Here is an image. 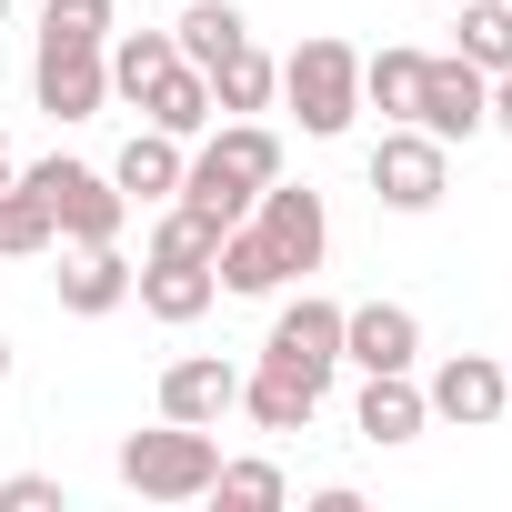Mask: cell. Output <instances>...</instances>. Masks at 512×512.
Listing matches in <instances>:
<instances>
[{
  "label": "cell",
  "mask_w": 512,
  "mask_h": 512,
  "mask_svg": "<svg viewBox=\"0 0 512 512\" xmlns=\"http://www.w3.org/2000/svg\"><path fill=\"white\" fill-rule=\"evenodd\" d=\"M61 231H51V211H41V191L31 181H0V251L11 262H31V251H51Z\"/></svg>",
  "instance_id": "24"
},
{
  "label": "cell",
  "mask_w": 512,
  "mask_h": 512,
  "mask_svg": "<svg viewBox=\"0 0 512 512\" xmlns=\"http://www.w3.org/2000/svg\"><path fill=\"white\" fill-rule=\"evenodd\" d=\"M322 251H332V211H322V191H312V181H302V191H292V181H262V201L221 231L211 272H221V292H282V282L322 272Z\"/></svg>",
  "instance_id": "1"
},
{
  "label": "cell",
  "mask_w": 512,
  "mask_h": 512,
  "mask_svg": "<svg viewBox=\"0 0 512 512\" xmlns=\"http://www.w3.org/2000/svg\"><path fill=\"white\" fill-rule=\"evenodd\" d=\"M0 382H11V342H0Z\"/></svg>",
  "instance_id": "30"
},
{
  "label": "cell",
  "mask_w": 512,
  "mask_h": 512,
  "mask_svg": "<svg viewBox=\"0 0 512 512\" xmlns=\"http://www.w3.org/2000/svg\"><path fill=\"white\" fill-rule=\"evenodd\" d=\"M422 402H432V422H462V432H492L502 412H512V382H502V362L492 352H452L432 382H422Z\"/></svg>",
  "instance_id": "8"
},
{
  "label": "cell",
  "mask_w": 512,
  "mask_h": 512,
  "mask_svg": "<svg viewBox=\"0 0 512 512\" xmlns=\"http://www.w3.org/2000/svg\"><path fill=\"white\" fill-rule=\"evenodd\" d=\"M141 111H151V131H171V141H201V131H211V81H201L191 61H171V71H161V91H151Z\"/></svg>",
  "instance_id": "19"
},
{
  "label": "cell",
  "mask_w": 512,
  "mask_h": 512,
  "mask_svg": "<svg viewBox=\"0 0 512 512\" xmlns=\"http://www.w3.org/2000/svg\"><path fill=\"white\" fill-rule=\"evenodd\" d=\"M171 61H181L171 31H121V41H111V91H121V101H151Z\"/></svg>",
  "instance_id": "21"
},
{
  "label": "cell",
  "mask_w": 512,
  "mask_h": 512,
  "mask_svg": "<svg viewBox=\"0 0 512 512\" xmlns=\"http://www.w3.org/2000/svg\"><path fill=\"white\" fill-rule=\"evenodd\" d=\"M31 191H41V211H51V231L81 251V241H121V221H131V201H121V181L111 171H91V161H41V171H21Z\"/></svg>",
  "instance_id": "4"
},
{
  "label": "cell",
  "mask_w": 512,
  "mask_h": 512,
  "mask_svg": "<svg viewBox=\"0 0 512 512\" xmlns=\"http://www.w3.org/2000/svg\"><path fill=\"white\" fill-rule=\"evenodd\" d=\"M211 472H221L211 422H161V432H131V442H121V482H131L141 502H201Z\"/></svg>",
  "instance_id": "3"
},
{
  "label": "cell",
  "mask_w": 512,
  "mask_h": 512,
  "mask_svg": "<svg viewBox=\"0 0 512 512\" xmlns=\"http://www.w3.org/2000/svg\"><path fill=\"white\" fill-rule=\"evenodd\" d=\"M352 432L362 442H422L432 432V402H422V382L412 372H362V402H352Z\"/></svg>",
  "instance_id": "11"
},
{
  "label": "cell",
  "mask_w": 512,
  "mask_h": 512,
  "mask_svg": "<svg viewBox=\"0 0 512 512\" xmlns=\"http://www.w3.org/2000/svg\"><path fill=\"white\" fill-rule=\"evenodd\" d=\"M201 161H221L231 181H251V191H262V181H282V131L231 121V131H211V141H201Z\"/></svg>",
  "instance_id": "20"
},
{
  "label": "cell",
  "mask_w": 512,
  "mask_h": 512,
  "mask_svg": "<svg viewBox=\"0 0 512 512\" xmlns=\"http://www.w3.org/2000/svg\"><path fill=\"white\" fill-rule=\"evenodd\" d=\"M502 382H512V362H502Z\"/></svg>",
  "instance_id": "33"
},
{
  "label": "cell",
  "mask_w": 512,
  "mask_h": 512,
  "mask_svg": "<svg viewBox=\"0 0 512 512\" xmlns=\"http://www.w3.org/2000/svg\"><path fill=\"white\" fill-rule=\"evenodd\" d=\"M342 362H352V372H412V362H422L412 302H352V312H342Z\"/></svg>",
  "instance_id": "10"
},
{
  "label": "cell",
  "mask_w": 512,
  "mask_h": 512,
  "mask_svg": "<svg viewBox=\"0 0 512 512\" xmlns=\"http://www.w3.org/2000/svg\"><path fill=\"white\" fill-rule=\"evenodd\" d=\"M181 161H191V151H181L171 131H131L121 161H111V181H121V201H171V191H181Z\"/></svg>",
  "instance_id": "16"
},
{
  "label": "cell",
  "mask_w": 512,
  "mask_h": 512,
  "mask_svg": "<svg viewBox=\"0 0 512 512\" xmlns=\"http://www.w3.org/2000/svg\"><path fill=\"white\" fill-rule=\"evenodd\" d=\"M262 362H292V372L332 382V372H342V302H322V292L282 302V312H272V342H262Z\"/></svg>",
  "instance_id": "9"
},
{
  "label": "cell",
  "mask_w": 512,
  "mask_h": 512,
  "mask_svg": "<svg viewBox=\"0 0 512 512\" xmlns=\"http://www.w3.org/2000/svg\"><path fill=\"white\" fill-rule=\"evenodd\" d=\"M322 392H332V382H312V372H292V362H262V372H241V412L262 422V432H312Z\"/></svg>",
  "instance_id": "14"
},
{
  "label": "cell",
  "mask_w": 512,
  "mask_h": 512,
  "mask_svg": "<svg viewBox=\"0 0 512 512\" xmlns=\"http://www.w3.org/2000/svg\"><path fill=\"white\" fill-rule=\"evenodd\" d=\"M211 492H221L231 512H272V502H292L282 462H221V472H211Z\"/></svg>",
  "instance_id": "25"
},
{
  "label": "cell",
  "mask_w": 512,
  "mask_h": 512,
  "mask_svg": "<svg viewBox=\"0 0 512 512\" xmlns=\"http://www.w3.org/2000/svg\"><path fill=\"white\" fill-rule=\"evenodd\" d=\"M131 302L181 332V322H201V312L221 302V272H211V262H141V272H131Z\"/></svg>",
  "instance_id": "12"
},
{
  "label": "cell",
  "mask_w": 512,
  "mask_h": 512,
  "mask_svg": "<svg viewBox=\"0 0 512 512\" xmlns=\"http://www.w3.org/2000/svg\"><path fill=\"white\" fill-rule=\"evenodd\" d=\"M282 101H292V121L312 131V141H342L352 131V111H362V51L352 41H302L292 61H282Z\"/></svg>",
  "instance_id": "2"
},
{
  "label": "cell",
  "mask_w": 512,
  "mask_h": 512,
  "mask_svg": "<svg viewBox=\"0 0 512 512\" xmlns=\"http://www.w3.org/2000/svg\"><path fill=\"white\" fill-rule=\"evenodd\" d=\"M492 131H512V71H492Z\"/></svg>",
  "instance_id": "29"
},
{
  "label": "cell",
  "mask_w": 512,
  "mask_h": 512,
  "mask_svg": "<svg viewBox=\"0 0 512 512\" xmlns=\"http://www.w3.org/2000/svg\"><path fill=\"white\" fill-rule=\"evenodd\" d=\"M221 251V221H201L191 201L181 211H161V231H151V262H211Z\"/></svg>",
  "instance_id": "26"
},
{
  "label": "cell",
  "mask_w": 512,
  "mask_h": 512,
  "mask_svg": "<svg viewBox=\"0 0 512 512\" xmlns=\"http://www.w3.org/2000/svg\"><path fill=\"white\" fill-rule=\"evenodd\" d=\"M412 121H422L432 141L492 131V71H472L462 51H422V101H412Z\"/></svg>",
  "instance_id": "7"
},
{
  "label": "cell",
  "mask_w": 512,
  "mask_h": 512,
  "mask_svg": "<svg viewBox=\"0 0 512 512\" xmlns=\"http://www.w3.org/2000/svg\"><path fill=\"white\" fill-rule=\"evenodd\" d=\"M221 412H241V372L221 352H191L161 372V422H221Z\"/></svg>",
  "instance_id": "13"
},
{
  "label": "cell",
  "mask_w": 512,
  "mask_h": 512,
  "mask_svg": "<svg viewBox=\"0 0 512 512\" xmlns=\"http://www.w3.org/2000/svg\"><path fill=\"white\" fill-rule=\"evenodd\" d=\"M251 41V21H241V0H181V21H171V51L191 61V71H211L221 51H241Z\"/></svg>",
  "instance_id": "17"
},
{
  "label": "cell",
  "mask_w": 512,
  "mask_h": 512,
  "mask_svg": "<svg viewBox=\"0 0 512 512\" xmlns=\"http://www.w3.org/2000/svg\"><path fill=\"white\" fill-rule=\"evenodd\" d=\"M31 91H41L51 121H91V111L111 101V41H61V31H41V51H31Z\"/></svg>",
  "instance_id": "6"
},
{
  "label": "cell",
  "mask_w": 512,
  "mask_h": 512,
  "mask_svg": "<svg viewBox=\"0 0 512 512\" xmlns=\"http://www.w3.org/2000/svg\"><path fill=\"white\" fill-rule=\"evenodd\" d=\"M0 21H11V0H0Z\"/></svg>",
  "instance_id": "32"
},
{
  "label": "cell",
  "mask_w": 512,
  "mask_h": 512,
  "mask_svg": "<svg viewBox=\"0 0 512 512\" xmlns=\"http://www.w3.org/2000/svg\"><path fill=\"white\" fill-rule=\"evenodd\" d=\"M472 71H512V0H462V41H452Z\"/></svg>",
  "instance_id": "23"
},
{
  "label": "cell",
  "mask_w": 512,
  "mask_h": 512,
  "mask_svg": "<svg viewBox=\"0 0 512 512\" xmlns=\"http://www.w3.org/2000/svg\"><path fill=\"white\" fill-rule=\"evenodd\" d=\"M41 31H61V41H111V0H41Z\"/></svg>",
  "instance_id": "27"
},
{
  "label": "cell",
  "mask_w": 512,
  "mask_h": 512,
  "mask_svg": "<svg viewBox=\"0 0 512 512\" xmlns=\"http://www.w3.org/2000/svg\"><path fill=\"white\" fill-rule=\"evenodd\" d=\"M201 81H211V111H272V91H282V61H262V51L241 41V51H221Z\"/></svg>",
  "instance_id": "18"
},
{
  "label": "cell",
  "mask_w": 512,
  "mask_h": 512,
  "mask_svg": "<svg viewBox=\"0 0 512 512\" xmlns=\"http://www.w3.org/2000/svg\"><path fill=\"white\" fill-rule=\"evenodd\" d=\"M0 181H11V141H0Z\"/></svg>",
  "instance_id": "31"
},
{
  "label": "cell",
  "mask_w": 512,
  "mask_h": 512,
  "mask_svg": "<svg viewBox=\"0 0 512 512\" xmlns=\"http://www.w3.org/2000/svg\"><path fill=\"white\" fill-rule=\"evenodd\" d=\"M0 512H61V482L51 472H11L0 482Z\"/></svg>",
  "instance_id": "28"
},
{
  "label": "cell",
  "mask_w": 512,
  "mask_h": 512,
  "mask_svg": "<svg viewBox=\"0 0 512 512\" xmlns=\"http://www.w3.org/2000/svg\"><path fill=\"white\" fill-rule=\"evenodd\" d=\"M362 101L392 111V121H412V101H422V51H402V41L372 51V61H362Z\"/></svg>",
  "instance_id": "22"
},
{
  "label": "cell",
  "mask_w": 512,
  "mask_h": 512,
  "mask_svg": "<svg viewBox=\"0 0 512 512\" xmlns=\"http://www.w3.org/2000/svg\"><path fill=\"white\" fill-rule=\"evenodd\" d=\"M452 191V141H432L422 121H392L372 141V201L382 211H432Z\"/></svg>",
  "instance_id": "5"
},
{
  "label": "cell",
  "mask_w": 512,
  "mask_h": 512,
  "mask_svg": "<svg viewBox=\"0 0 512 512\" xmlns=\"http://www.w3.org/2000/svg\"><path fill=\"white\" fill-rule=\"evenodd\" d=\"M121 302H131V262H121L111 241H81L71 262H61V312H71V322H101V312H121Z\"/></svg>",
  "instance_id": "15"
}]
</instances>
